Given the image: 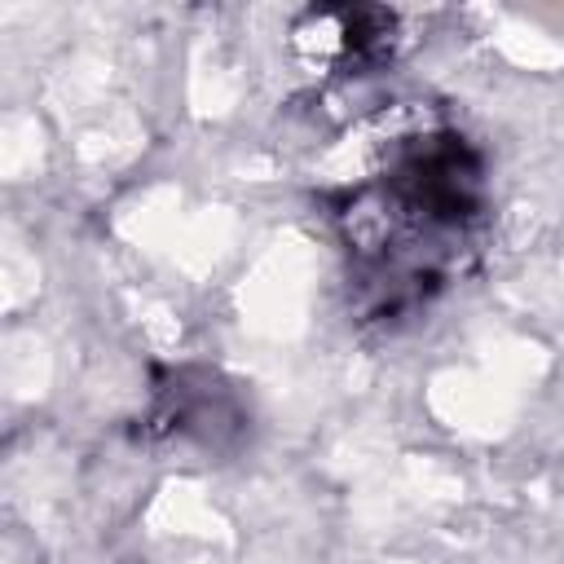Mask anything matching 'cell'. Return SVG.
Here are the masks:
<instances>
[{
  "label": "cell",
  "mask_w": 564,
  "mask_h": 564,
  "mask_svg": "<svg viewBox=\"0 0 564 564\" xmlns=\"http://www.w3.org/2000/svg\"><path fill=\"white\" fill-rule=\"evenodd\" d=\"M489 212L485 154L458 128H423L388 150L383 172L344 189L335 220L348 286L370 322L427 308Z\"/></svg>",
  "instance_id": "cell-1"
},
{
  "label": "cell",
  "mask_w": 564,
  "mask_h": 564,
  "mask_svg": "<svg viewBox=\"0 0 564 564\" xmlns=\"http://www.w3.org/2000/svg\"><path fill=\"white\" fill-rule=\"evenodd\" d=\"M150 423H154V432H163L172 441H194L203 449H225L242 436L247 414H242V401L234 397V388L216 370L181 366V370L159 375Z\"/></svg>",
  "instance_id": "cell-2"
},
{
  "label": "cell",
  "mask_w": 564,
  "mask_h": 564,
  "mask_svg": "<svg viewBox=\"0 0 564 564\" xmlns=\"http://www.w3.org/2000/svg\"><path fill=\"white\" fill-rule=\"evenodd\" d=\"M300 22L335 35V66L352 75L383 66L397 53V13L379 4H322L308 9Z\"/></svg>",
  "instance_id": "cell-3"
}]
</instances>
